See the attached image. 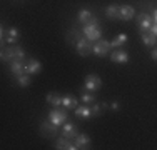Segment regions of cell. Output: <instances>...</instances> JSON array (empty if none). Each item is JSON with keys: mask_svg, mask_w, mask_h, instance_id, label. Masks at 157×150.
<instances>
[{"mask_svg": "<svg viewBox=\"0 0 157 150\" xmlns=\"http://www.w3.org/2000/svg\"><path fill=\"white\" fill-rule=\"evenodd\" d=\"M140 39H142V42H144V45H147V47H155V43H157V37H154L151 32L142 33Z\"/></svg>", "mask_w": 157, "mask_h": 150, "instance_id": "obj_20", "label": "cell"}, {"mask_svg": "<svg viewBox=\"0 0 157 150\" xmlns=\"http://www.w3.org/2000/svg\"><path fill=\"white\" fill-rule=\"evenodd\" d=\"M134 15H136V10H134L132 5H121L119 7V18H121V20L127 22V20H130Z\"/></svg>", "mask_w": 157, "mask_h": 150, "instance_id": "obj_12", "label": "cell"}, {"mask_svg": "<svg viewBox=\"0 0 157 150\" xmlns=\"http://www.w3.org/2000/svg\"><path fill=\"white\" fill-rule=\"evenodd\" d=\"M62 105L65 108H75L78 107V100L72 95H67V97H62Z\"/></svg>", "mask_w": 157, "mask_h": 150, "instance_id": "obj_19", "label": "cell"}, {"mask_svg": "<svg viewBox=\"0 0 157 150\" xmlns=\"http://www.w3.org/2000/svg\"><path fill=\"white\" fill-rule=\"evenodd\" d=\"M17 80H18V85H20V87H29V85H30V75L24 73V75H20V77H17Z\"/></svg>", "mask_w": 157, "mask_h": 150, "instance_id": "obj_25", "label": "cell"}, {"mask_svg": "<svg viewBox=\"0 0 157 150\" xmlns=\"http://www.w3.org/2000/svg\"><path fill=\"white\" fill-rule=\"evenodd\" d=\"M75 115L78 118H84V120H87V118H90V117H94V114H92V107L90 105H82V107H77V110H75Z\"/></svg>", "mask_w": 157, "mask_h": 150, "instance_id": "obj_15", "label": "cell"}, {"mask_svg": "<svg viewBox=\"0 0 157 150\" xmlns=\"http://www.w3.org/2000/svg\"><path fill=\"white\" fill-rule=\"evenodd\" d=\"M42 70V63L35 58H30L27 63H25V73L29 75H33V73H39Z\"/></svg>", "mask_w": 157, "mask_h": 150, "instance_id": "obj_14", "label": "cell"}, {"mask_svg": "<svg viewBox=\"0 0 157 150\" xmlns=\"http://www.w3.org/2000/svg\"><path fill=\"white\" fill-rule=\"evenodd\" d=\"M82 102H84V103H87V105L94 103V102H95V95H94L92 92H87V93H84V95H82Z\"/></svg>", "mask_w": 157, "mask_h": 150, "instance_id": "obj_26", "label": "cell"}, {"mask_svg": "<svg viewBox=\"0 0 157 150\" xmlns=\"http://www.w3.org/2000/svg\"><path fill=\"white\" fill-rule=\"evenodd\" d=\"M17 40H18V30H17V28H10V30H7L3 42H7L9 45H15V43H17Z\"/></svg>", "mask_w": 157, "mask_h": 150, "instance_id": "obj_17", "label": "cell"}, {"mask_svg": "<svg viewBox=\"0 0 157 150\" xmlns=\"http://www.w3.org/2000/svg\"><path fill=\"white\" fill-rule=\"evenodd\" d=\"M40 132L45 135V137H50L52 138L55 133L59 132V127L54 125L50 120H45V122H42V125H40Z\"/></svg>", "mask_w": 157, "mask_h": 150, "instance_id": "obj_10", "label": "cell"}, {"mask_svg": "<svg viewBox=\"0 0 157 150\" xmlns=\"http://www.w3.org/2000/svg\"><path fill=\"white\" fill-rule=\"evenodd\" d=\"M125 42H127V35H125V33H119V35L110 42V47L112 48H119L121 45H124Z\"/></svg>", "mask_w": 157, "mask_h": 150, "instance_id": "obj_21", "label": "cell"}, {"mask_svg": "<svg viewBox=\"0 0 157 150\" xmlns=\"http://www.w3.org/2000/svg\"><path fill=\"white\" fill-rule=\"evenodd\" d=\"M136 20H137V27H139L140 33H147L149 30H151L152 24H154L152 15H149V13H139L136 17Z\"/></svg>", "mask_w": 157, "mask_h": 150, "instance_id": "obj_4", "label": "cell"}, {"mask_svg": "<svg viewBox=\"0 0 157 150\" xmlns=\"http://www.w3.org/2000/svg\"><path fill=\"white\" fill-rule=\"evenodd\" d=\"M92 12L90 10H87V9H82V10H78V22H80L82 25H87L89 22L92 20Z\"/></svg>", "mask_w": 157, "mask_h": 150, "instance_id": "obj_18", "label": "cell"}, {"mask_svg": "<svg viewBox=\"0 0 157 150\" xmlns=\"http://www.w3.org/2000/svg\"><path fill=\"white\" fill-rule=\"evenodd\" d=\"M102 87V78L95 73H89L85 77V84H84V92H97Z\"/></svg>", "mask_w": 157, "mask_h": 150, "instance_id": "obj_3", "label": "cell"}, {"mask_svg": "<svg viewBox=\"0 0 157 150\" xmlns=\"http://www.w3.org/2000/svg\"><path fill=\"white\" fill-rule=\"evenodd\" d=\"M55 148H57V150H78L77 145H75V142H70V138L63 137V135L57 140Z\"/></svg>", "mask_w": 157, "mask_h": 150, "instance_id": "obj_11", "label": "cell"}, {"mask_svg": "<svg viewBox=\"0 0 157 150\" xmlns=\"http://www.w3.org/2000/svg\"><path fill=\"white\" fill-rule=\"evenodd\" d=\"M82 33H84V37H85V39H89L90 42H97V40H100L102 32H100V28H99V20H97L95 17H92V20L89 22L87 25H84Z\"/></svg>", "mask_w": 157, "mask_h": 150, "instance_id": "obj_1", "label": "cell"}, {"mask_svg": "<svg viewBox=\"0 0 157 150\" xmlns=\"http://www.w3.org/2000/svg\"><path fill=\"white\" fill-rule=\"evenodd\" d=\"M17 57V45H9V47L2 48V62L10 63L12 60H15Z\"/></svg>", "mask_w": 157, "mask_h": 150, "instance_id": "obj_7", "label": "cell"}, {"mask_svg": "<svg viewBox=\"0 0 157 150\" xmlns=\"http://www.w3.org/2000/svg\"><path fill=\"white\" fill-rule=\"evenodd\" d=\"M110 42H107V40H97L95 45L92 47V52L97 55V57H105L107 54H110Z\"/></svg>", "mask_w": 157, "mask_h": 150, "instance_id": "obj_6", "label": "cell"}, {"mask_svg": "<svg viewBox=\"0 0 157 150\" xmlns=\"http://www.w3.org/2000/svg\"><path fill=\"white\" fill-rule=\"evenodd\" d=\"M9 67H10V72H12L15 77H20V75H24L25 73V62L24 60H12V62L9 63Z\"/></svg>", "mask_w": 157, "mask_h": 150, "instance_id": "obj_8", "label": "cell"}, {"mask_svg": "<svg viewBox=\"0 0 157 150\" xmlns=\"http://www.w3.org/2000/svg\"><path fill=\"white\" fill-rule=\"evenodd\" d=\"M45 100H47V103L52 105V107H60L62 105V97L55 95V93H48Z\"/></svg>", "mask_w": 157, "mask_h": 150, "instance_id": "obj_22", "label": "cell"}, {"mask_svg": "<svg viewBox=\"0 0 157 150\" xmlns=\"http://www.w3.org/2000/svg\"><path fill=\"white\" fill-rule=\"evenodd\" d=\"M110 60L114 63H127L129 62V54H127L125 50L115 48L114 52H110Z\"/></svg>", "mask_w": 157, "mask_h": 150, "instance_id": "obj_9", "label": "cell"}, {"mask_svg": "<svg viewBox=\"0 0 157 150\" xmlns=\"http://www.w3.org/2000/svg\"><path fill=\"white\" fill-rule=\"evenodd\" d=\"M151 57H152V60H155V62H157V48H154V50H152Z\"/></svg>", "mask_w": 157, "mask_h": 150, "instance_id": "obj_30", "label": "cell"}, {"mask_svg": "<svg viewBox=\"0 0 157 150\" xmlns=\"http://www.w3.org/2000/svg\"><path fill=\"white\" fill-rule=\"evenodd\" d=\"M74 142H75V145H77V148L80 150V148H87L89 145H90V138L87 137V135H84V133H78L75 138H74Z\"/></svg>", "mask_w": 157, "mask_h": 150, "instance_id": "obj_16", "label": "cell"}, {"mask_svg": "<svg viewBox=\"0 0 157 150\" xmlns=\"http://www.w3.org/2000/svg\"><path fill=\"white\" fill-rule=\"evenodd\" d=\"M152 20H154V24H157V9L152 10Z\"/></svg>", "mask_w": 157, "mask_h": 150, "instance_id": "obj_28", "label": "cell"}, {"mask_svg": "<svg viewBox=\"0 0 157 150\" xmlns=\"http://www.w3.org/2000/svg\"><path fill=\"white\" fill-rule=\"evenodd\" d=\"M105 15H107V18H119V7L115 3L109 5L105 9Z\"/></svg>", "mask_w": 157, "mask_h": 150, "instance_id": "obj_23", "label": "cell"}, {"mask_svg": "<svg viewBox=\"0 0 157 150\" xmlns=\"http://www.w3.org/2000/svg\"><path fill=\"white\" fill-rule=\"evenodd\" d=\"M110 108H112V110H119V108H121V105H119V102H114V103L110 105Z\"/></svg>", "mask_w": 157, "mask_h": 150, "instance_id": "obj_29", "label": "cell"}, {"mask_svg": "<svg viewBox=\"0 0 157 150\" xmlns=\"http://www.w3.org/2000/svg\"><path fill=\"white\" fill-rule=\"evenodd\" d=\"M48 120H50L54 125L62 127L63 123H65V120H67V108L62 110L60 107H54L50 112H48Z\"/></svg>", "mask_w": 157, "mask_h": 150, "instance_id": "obj_2", "label": "cell"}, {"mask_svg": "<svg viewBox=\"0 0 157 150\" xmlns=\"http://www.w3.org/2000/svg\"><path fill=\"white\" fill-rule=\"evenodd\" d=\"M75 47H77L78 55H82V57H87V55L90 54V40L85 39V37H80L78 33H77V43H75Z\"/></svg>", "mask_w": 157, "mask_h": 150, "instance_id": "obj_5", "label": "cell"}, {"mask_svg": "<svg viewBox=\"0 0 157 150\" xmlns=\"http://www.w3.org/2000/svg\"><path fill=\"white\" fill-rule=\"evenodd\" d=\"M62 135H63V137H67V138H75L77 135H78V129H77V125L65 122V123L62 125Z\"/></svg>", "mask_w": 157, "mask_h": 150, "instance_id": "obj_13", "label": "cell"}, {"mask_svg": "<svg viewBox=\"0 0 157 150\" xmlns=\"http://www.w3.org/2000/svg\"><path fill=\"white\" fill-rule=\"evenodd\" d=\"M149 32H151L154 37H157V24H152V27H151V30H149Z\"/></svg>", "mask_w": 157, "mask_h": 150, "instance_id": "obj_27", "label": "cell"}, {"mask_svg": "<svg viewBox=\"0 0 157 150\" xmlns=\"http://www.w3.org/2000/svg\"><path fill=\"white\" fill-rule=\"evenodd\" d=\"M107 107H109V105H107L105 102H100V103H94V105H92V114H94V117H97V115H99L100 112H104V110H105Z\"/></svg>", "mask_w": 157, "mask_h": 150, "instance_id": "obj_24", "label": "cell"}]
</instances>
